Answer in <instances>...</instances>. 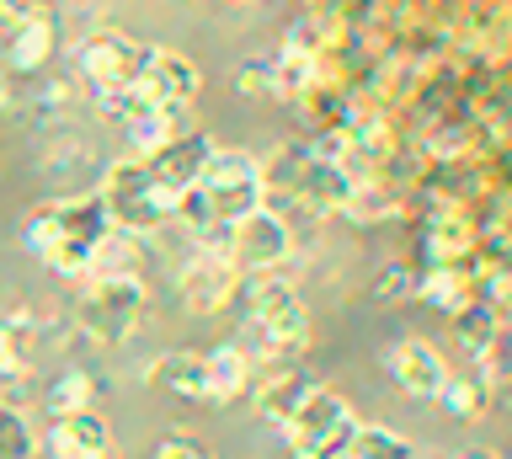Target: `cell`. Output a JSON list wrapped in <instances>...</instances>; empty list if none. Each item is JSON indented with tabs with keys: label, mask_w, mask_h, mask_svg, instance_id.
Instances as JSON below:
<instances>
[{
	"label": "cell",
	"mask_w": 512,
	"mask_h": 459,
	"mask_svg": "<svg viewBox=\"0 0 512 459\" xmlns=\"http://www.w3.org/2000/svg\"><path fill=\"white\" fill-rule=\"evenodd\" d=\"M107 230H112V219L102 209V198H96V193H64L54 203H43V209H32L22 235H27L32 257H43L59 278L86 283L91 251L102 246Z\"/></svg>",
	"instance_id": "1"
},
{
	"label": "cell",
	"mask_w": 512,
	"mask_h": 459,
	"mask_svg": "<svg viewBox=\"0 0 512 459\" xmlns=\"http://www.w3.org/2000/svg\"><path fill=\"white\" fill-rule=\"evenodd\" d=\"M192 187H198V198L208 203V214H214V225L230 230L240 214L262 209L267 198V171L251 161L246 150H208L198 177H192Z\"/></svg>",
	"instance_id": "2"
},
{
	"label": "cell",
	"mask_w": 512,
	"mask_h": 459,
	"mask_svg": "<svg viewBox=\"0 0 512 459\" xmlns=\"http://www.w3.org/2000/svg\"><path fill=\"white\" fill-rule=\"evenodd\" d=\"M144 305H150L144 278H86L75 299V326L102 347H123L139 331Z\"/></svg>",
	"instance_id": "3"
},
{
	"label": "cell",
	"mask_w": 512,
	"mask_h": 459,
	"mask_svg": "<svg viewBox=\"0 0 512 459\" xmlns=\"http://www.w3.org/2000/svg\"><path fill=\"white\" fill-rule=\"evenodd\" d=\"M96 198H102L112 230H128V235H155V230L171 219V203L160 198L150 166H144L139 155L112 161L107 177H102V193H96Z\"/></svg>",
	"instance_id": "4"
},
{
	"label": "cell",
	"mask_w": 512,
	"mask_h": 459,
	"mask_svg": "<svg viewBox=\"0 0 512 459\" xmlns=\"http://www.w3.org/2000/svg\"><path fill=\"white\" fill-rule=\"evenodd\" d=\"M352 427H358V417H352V401L347 395H336L326 385H315L310 395H304V406L294 411V422L283 427L288 443H294V454H347V438Z\"/></svg>",
	"instance_id": "5"
},
{
	"label": "cell",
	"mask_w": 512,
	"mask_h": 459,
	"mask_svg": "<svg viewBox=\"0 0 512 459\" xmlns=\"http://www.w3.org/2000/svg\"><path fill=\"white\" fill-rule=\"evenodd\" d=\"M294 257V230H288L283 214H272L267 203L251 214H240L230 225V262L251 267V273H278V267Z\"/></svg>",
	"instance_id": "6"
},
{
	"label": "cell",
	"mask_w": 512,
	"mask_h": 459,
	"mask_svg": "<svg viewBox=\"0 0 512 459\" xmlns=\"http://www.w3.org/2000/svg\"><path fill=\"white\" fill-rule=\"evenodd\" d=\"M144 43L123 38V33H91L86 43H75V70L86 75L96 91H112V86H134L144 75Z\"/></svg>",
	"instance_id": "7"
},
{
	"label": "cell",
	"mask_w": 512,
	"mask_h": 459,
	"mask_svg": "<svg viewBox=\"0 0 512 459\" xmlns=\"http://www.w3.org/2000/svg\"><path fill=\"white\" fill-rule=\"evenodd\" d=\"M235 283H240V267L230 262V251L203 246V251H192V257H187L182 278H176V289H182V305H187L192 315H214L224 299L235 294Z\"/></svg>",
	"instance_id": "8"
},
{
	"label": "cell",
	"mask_w": 512,
	"mask_h": 459,
	"mask_svg": "<svg viewBox=\"0 0 512 459\" xmlns=\"http://www.w3.org/2000/svg\"><path fill=\"white\" fill-rule=\"evenodd\" d=\"M139 86L150 91L155 107H192V97H198V86H203V75H198V65H192L187 54H176V49H150V54H144Z\"/></svg>",
	"instance_id": "9"
},
{
	"label": "cell",
	"mask_w": 512,
	"mask_h": 459,
	"mask_svg": "<svg viewBox=\"0 0 512 459\" xmlns=\"http://www.w3.org/2000/svg\"><path fill=\"white\" fill-rule=\"evenodd\" d=\"M390 374L406 395H416V401H438V390L448 379V358L427 337H406V342H395V353H390Z\"/></svg>",
	"instance_id": "10"
},
{
	"label": "cell",
	"mask_w": 512,
	"mask_h": 459,
	"mask_svg": "<svg viewBox=\"0 0 512 459\" xmlns=\"http://www.w3.org/2000/svg\"><path fill=\"white\" fill-rule=\"evenodd\" d=\"M48 454L54 459H107L112 454V427L102 411H70V417H54L48 427Z\"/></svg>",
	"instance_id": "11"
},
{
	"label": "cell",
	"mask_w": 512,
	"mask_h": 459,
	"mask_svg": "<svg viewBox=\"0 0 512 459\" xmlns=\"http://www.w3.org/2000/svg\"><path fill=\"white\" fill-rule=\"evenodd\" d=\"M150 390L171 395V401H187V406H203L208 401V374H203V353H160L150 358Z\"/></svg>",
	"instance_id": "12"
},
{
	"label": "cell",
	"mask_w": 512,
	"mask_h": 459,
	"mask_svg": "<svg viewBox=\"0 0 512 459\" xmlns=\"http://www.w3.org/2000/svg\"><path fill=\"white\" fill-rule=\"evenodd\" d=\"M38 347H43V326L38 315L16 310L0 321V385H11V379H27L32 363H38Z\"/></svg>",
	"instance_id": "13"
},
{
	"label": "cell",
	"mask_w": 512,
	"mask_h": 459,
	"mask_svg": "<svg viewBox=\"0 0 512 459\" xmlns=\"http://www.w3.org/2000/svg\"><path fill=\"white\" fill-rule=\"evenodd\" d=\"M203 374H208V401L224 406V401H240L251 385V353L240 342H224L214 353H203Z\"/></svg>",
	"instance_id": "14"
},
{
	"label": "cell",
	"mask_w": 512,
	"mask_h": 459,
	"mask_svg": "<svg viewBox=\"0 0 512 459\" xmlns=\"http://www.w3.org/2000/svg\"><path fill=\"white\" fill-rule=\"evenodd\" d=\"M454 331H459V342L470 347V358L491 374L496 369V337H502V315H496V305H486V299L459 305L454 310Z\"/></svg>",
	"instance_id": "15"
},
{
	"label": "cell",
	"mask_w": 512,
	"mask_h": 459,
	"mask_svg": "<svg viewBox=\"0 0 512 459\" xmlns=\"http://www.w3.org/2000/svg\"><path fill=\"white\" fill-rule=\"evenodd\" d=\"M315 390V379L304 374V369H288V374H272L262 390H256V417H262L267 427H283L294 422V411L304 406V395Z\"/></svg>",
	"instance_id": "16"
},
{
	"label": "cell",
	"mask_w": 512,
	"mask_h": 459,
	"mask_svg": "<svg viewBox=\"0 0 512 459\" xmlns=\"http://www.w3.org/2000/svg\"><path fill=\"white\" fill-rule=\"evenodd\" d=\"M422 246H427V262L432 267H459L475 251V230H470V219L443 214V219H432V225H427V241Z\"/></svg>",
	"instance_id": "17"
},
{
	"label": "cell",
	"mask_w": 512,
	"mask_h": 459,
	"mask_svg": "<svg viewBox=\"0 0 512 459\" xmlns=\"http://www.w3.org/2000/svg\"><path fill=\"white\" fill-rule=\"evenodd\" d=\"M176 134H187V107H150L139 123H128V145H134L139 161L155 150H166Z\"/></svg>",
	"instance_id": "18"
},
{
	"label": "cell",
	"mask_w": 512,
	"mask_h": 459,
	"mask_svg": "<svg viewBox=\"0 0 512 459\" xmlns=\"http://www.w3.org/2000/svg\"><path fill=\"white\" fill-rule=\"evenodd\" d=\"M48 59H54V22L43 17V11H32V17L11 33V70H43Z\"/></svg>",
	"instance_id": "19"
},
{
	"label": "cell",
	"mask_w": 512,
	"mask_h": 459,
	"mask_svg": "<svg viewBox=\"0 0 512 459\" xmlns=\"http://www.w3.org/2000/svg\"><path fill=\"white\" fill-rule=\"evenodd\" d=\"M86 278H139V241L128 230H107L102 246L91 251Z\"/></svg>",
	"instance_id": "20"
},
{
	"label": "cell",
	"mask_w": 512,
	"mask_h": 459,
	"mask_svg": "<svg viewBox=\"0 0 512 459\" xmlns=\"http://www.w3.org/2000/svg\"><path fill=\"white\" fill-rule=\"evenodd\" d=\"M438 401H443L448 417L470 422V417H486L491 385H486V374H448V379H443V390H438Z\"/></svg>",
	"instance_id": "21"
},
{
	"label": "cell",
	"mask_w": 512,
	"mask_h": 459,
	"mask_svg": "<svg viewBox=\"0 0 512 459\" xmlns=\"http://www.w3.org/2000/svg\"><path fill=\"white\" fill-rule=\"evenodd\" d=\"M48 417H70V411H91L96 406V374L91 369H64L48 385Z\"/></svg>",
	"instance_id": "22"
},
{
	"label": "cell",
	"mask_w": 512,
	"mask_h": 459,
	"mask_svg": "<svg viewBox=\"0 0 512 459\" xmlns=\"http://www.w3.org/2000/svg\"><path fill=\"white\" fill-rule=\"evenodd\" d=\"M416 294L454 315L459 305H470V299H475V283H470V273H459V267H427V278L416 283Z\"/></svg>",
	"instance_id": "23"
},
{
	"label": "cell",
	"mask_w": 512,
	"mask_h": 459,
	"mask_svg": "<svg viewBox=\"0 0 512 459\" xmlns=\"http://www.w3.org/2000/svg\"><path fill=\"white\" fill-rule=\"evenodd\" d=\"M347 459H416V449L395 433V427H363L358 422L347 438Z\"/></svg>",
	"instance_id": "24"
},
{
	"label": "cell",
	"mask_w": 512,
	"mask_h": 459,
	"mask_svg": "<svg viewBox=\"0 0 512 459\" xmlns=\"http://www.w3.org/2000/svg\"><path fill=\"white\" fill-rule=\"evenodd\" d=\"M0 459H38V427L22 406H0Z\"/></svg>",
	"instance_id": "25"
},
{
	"label": "cell",
	"mask_w": 512,
	"mask_h": 459,
	"mask_svg": "<svg viewBox=\"0 0 512 459\" xmlns=\"http://www.w3.org/2000/svg\"><path fill=\"white\" fill-rule=\"evenodd\" d=\"M150 91H144L139 81L134 86H112V91H96V113L112 118V123H139L144 113H150Z\"/></svg>",
	"instance_id": "26"
},
{
	"label": "cell",
	"mask_w": 512,
	"mask_h": 459,
	"mask_svg": "<svg viewBox=\"0 0 512 459\" xmlns=\"http://www.w3.org/2000/svg\"><path fill=\"white\" fill-rule=\"evenodd\" d=\"M342 214L352 219V225H374V219H390V214H395V193H384V187H374V182H352Z\"/></svg>",
	"instance_id": "27"
},
{
	"label": "cell",
	"mask_w": 512,
	"mask_h": 459,
	"mask_svg": "<svg viewBox=\"0 0 512 459\" xmlns=\"http://www.w3.org/2000/svg\"><path fill=\"white\" fill-rule=\"evenodd\" d=\"M235 81H240V91H246V97L278 102V75H272V59H262V65H246Z\"/></svg>",
	"instance_id": "28"
},
{
	"label": "cell",
	"mask_w": 512,
	"mask_h": 459,
	"mask_svg": "<svg viewBox=\"0 0 512 459\" xmlns=\"http://www.w3.org/2000/svg\"><path fill=\"white\" fill-rule=\"evenodd\" d=\"M150 459H208V454H203V443H198V438L166 433V438H160L155 449H150Z\"/></svg>",
	"instance_id": "29"
},
{
	"label": "cell",
	"mask_w": 512,
	"mask_h": 459,
	"mask_svg": "<svg viewBox=\"0 0 512 459\" xmlns=\"http://www.w3.org/2000/svg\"><path fill=\"white\" fill-rule=\"evenodd\" d=\"M32 11H38V6H32V0H0V33H16V27H22L27 17H32Z\"/></svg>",
	"instance_id": "30"
},
{
	"label": "cell",
	"mask_w": 512,
	"mask_h": 459,
	"mask_svg": "<svg viewBox=\"0 0 512 459\" xmlns=\"http://www.w3.org/2000/svg\"><path fill=\"white\" fill-rule=\"evenodd\" d=\"M459 459H496V454H486V449H475V454H459Z\"/></svg>",
	"instance_id": "31"
}]
</instances>
